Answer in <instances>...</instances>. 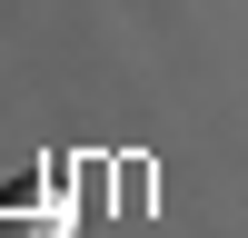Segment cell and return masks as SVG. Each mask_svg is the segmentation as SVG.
Here are the masks:
<instances>
[{
	"instance_id": "cell-1",
	"label": "cell",
	"mask_w": 248,
	"mask_h": 238,
	"mask_svg": "<svg viewBox=\"0 0 248 238\" xmlns=\"http://www.w3.org/2000/svg\"><path fill=\"white\" fill-rule=\"evenodd\" d=\"M70 218H79V198L70 189H50V178H30V189H0V238H70Z\"/></svg>"
}]
</instances>
